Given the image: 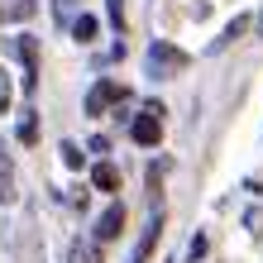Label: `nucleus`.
Segmentation results:
<instances>
[{"label": "nucleus", "instance_id": "obj_4", "mask_svg": "<svg viewBox=\"0 0 263 263\" xmlns=\"http://www.w3.org/2000/svg\"><path fill=\"white\" fill-rule=\"evenodd\" d=\"M120 230H125V206H120V201H110V206L101 211V220H96V244L120 239Z\"/></svg>", "mask_w": 263, "mask_h": 263}, {"label": "nucleus", "instance_id": "obj_2", "mask_svg": "<svg viewBox=\"0 0 263 263\" xmlns=\"http://www.w3.org/2000/svg\"><path fill=\"white\" fill-rule=\"evenodd\" d=\"M182 67H187V53L167 48V43H153V48H148V77H173Z\"/></svg>", "mask_w": 263, "mask_h": 263}, {"label": "nucleus", "instance_id": "obj_6", "mask_svg": "<svg viewBox=\"0 0 263 263\" xmlns=\"http://www.w3.org/2000/svg\"><path fill=\"white\" fill-rule=\"evenodd\" d=\"M91 182H96V192H120V167L101 158L96 167H91Z\"/></svg>", "mask_w": 263, "mask_h": 263}, {"label": "nucleus", "instance_id": "obj_5", "mask_svg": "<svg viewBox=\"0 0 263 263\" xmlns=\"http://www.w3.org/2000/svg\"><path fill=\"white\" fill-rule=\"evenodd\" d=\"M158 235H163V215H153V220L144 225V235H139V249H134V263H148V254H153V244H158Z\"/></svg>", "mask_w": 263, "mask_h": 263}, {"label": "nucleus", "instance_id": "obj_7", "mask_svg": "<svg viewBox=\"0 0 263 263\" xmlns=\"http://www.w3.org/2000/svg\"><path fill=\"white\" fill-rule=\"evenodd\" d=\"M20 58H24V86L34 91V82H39V77H34V72H39V48H34V39L20 43Z\"/></svg>", "mask_w": 263, "mask_h": 263}, {"label": "nucleus", "instance_id": "obj_11", "mask_svg": "<svg viewBox=\"0 0 263 263\" xmlns=\"http://www.w3.org/2000/svg\"><path fill=\"white\" fill-rule=\"evenodd\" d=\"M63 163L67 167H86V153L77 148V144H63Z\"/></svg>", "mask_w": 263, "mask_h": 263}, {"label": "nucleus", "instance_id": "obj_3", "mask_svg": "<svg viewBox=\"0 0 263 263\" xmlns=\"http://www.w3.org/2000/svg\"><path fill=\"white\" fill-rule=\"evenodd\" d=\"M125 96H129V91L120 86V82H96V86L86 91V115H101L105 105H115V101H125Z\"/></svg>", "mask_w": 263, "mask_h": 263}, {"label": "nucleus", "instance_id": "obj_14", "mask_svg": "<svg viewBox=\"0 0 263 263\" xmlns=\"http://www.w3.org/2000/svg\"><path fill=\"white\" fill-rule=\"evenodd\" d=\"M5 110H10V86L0 82V115H5Z\"/></svg>", "mask_w": 263, "mask_h": 263}, {"label": "nucleus", "instance_id": "obj_10", "mask_svg": "<svg viewBox=\"0 0 263 263\" xmlns=\"http://www.w3.org/2000/svg\"><path fill=\"white\" fill-rule=\"evenodd\" d=\"M72 263H101V244L91 239V244H77L72 249Z\"/></svg>", "mask_w": 263, "mask_h": 263}, {"label": "nucleus", "instance_id": "obj_8", "mask_svg": "<svg viewBox=\"0 0 263 263\" xmlns=\"http://www.w3.org/2000/svg\"><path fill=\"white\" fill-rule=\"evenodd\" d=\"M249 24H254V14H239V20H230V24H225V34L215 39V48H230V43H235V39H239Z\"/></svg>", "mask_w": 263, "mask_h": 263}, {"label": "nucleus", "instance_id": "obj_13", "mask_svg": "<svg viewBox=\"0 0 263 263\" xmlns=\"http://www.w3.org/2000/svg\"><path fill=\"white\" fill-rule=\"evenodd\" d=\"M110 20H115V29H125V10H120V0H110Z\"/></svg>", "mask_w": 263, "mask_h": 263}, {"label": "nucleus", "instance_id": "obj_1", "mask_svg": "<svg viewBox=\"0 0 263 263\" xmlns=\"http://www.w3.org/2000/svg\"><path fill=\"white\" fill-rule=\"evenodd\" d=\"M129 134H134V144H139V148L163 144V105H158V101H148L144 110H139V120L129 125Z\"/></svg>", "mask_w": 263, "mask_h": 263}, {"label": "nucleus", "instance_id": "obj_15", "mask_svg": "<svg viewBox=\"0 0 263 263\" xmlns=\"http://www.w3.org/2000/svg\"><path fill=\"white\" fill-rule=\"evenodd\" d=\"M254 29H258V34H263V10H258V20H254Z\"/></svg>", "mask_w": 263, "mask_h": 263}, {"label": "nucleus", "instance_id": "obj_9", "mask_svg": "<svg viewBox=\"0 0 263 263\" xmlns=\"http://www.w3.org/2000/svg\"><path fill=\"white\" fill-rule=\"evenodd\" d=\"M72 39L77 43H91V39H96V14H77V20H72Z\"/></svg>", "mask_w": 263, "mask_h": 263}, {"label": "nucleus", "instance_id": "obj_12", "mask_svg": "<svg viewBox=\"0 0 263 263\" xmlns=\"http://www.w3.org/2000/svg\"><path fill=\"white\" fill-rule=\"evenodd\" d=\"M34 139H39V125H34V120H24V125H20V144H34Z\"/></svg>", "mask_w": 263, "mask_h": 263}]
</instances>
